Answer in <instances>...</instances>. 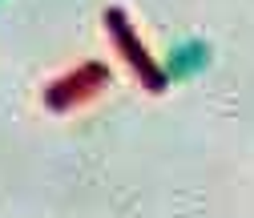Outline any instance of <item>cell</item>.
<instances>
[{"label":"cell","instance_id":"1","mask_svg":"<svg viewBox=\"0 0 254 218\" xmlns=\"http://www.w3.org/2000/svg\"><path fill=\"white\" fill-rule=\"evenodd\" d=\"M206 61H210V49L202 41H182V49L170 53V77H194L206 69Z\"/></svg>","mask_w":254,"mask_h":218}]
</instances>
